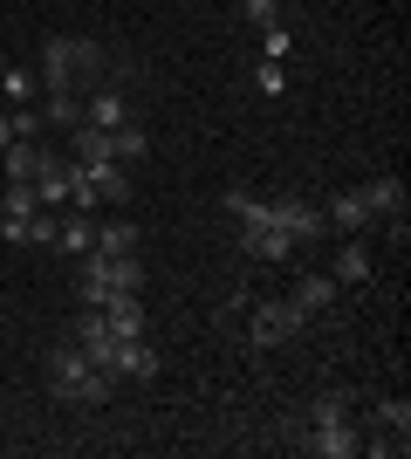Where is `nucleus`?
Listing matches in <instances>:
<instances>
[{"mask_svg": "<svg viewBox=\"0 0 411 459\" xmlns=\"http://www.w3.org/2000/svg\"><path fill=\"white\" fill-rule=\"evenodd\" d=\"M48 391H56L62 404H103L110 391H117V377H103V370L82 357V343L69 336V343L48 350Z\"/></svg>", "mask_w": 411, "mask_h": 459, "instance_id": "nucleus-1", "label": "nucleus"}, {"mask_svg": "<svg viewBox=\"0 0 411 459\" xmlns=\"http://www.w3.org/2000/svg\"><path fill=\"white\" fill-rule=\"evenodd\" d=\"M103 69V48L97 41H69V35H48L41 41V96L48 90H69V76H97Z\"/></svg>", "mask_w": 411, "mask_h": 459, "instance_id": "nucleus-2", "label": "nucleus"}, {"mask_svg": "<svg viewBox=\"0 0 411 459\" xmlns=\"http://www.w3.org/2000/svg\"><path fill=\"white\" fill-rule=\"evenodd\" d=\"M309 323L302 308L288 302V295H274V302H247V336H254V350H274V343H288L295 329Z\"/></svg>", "mask_w": 411, "mask_h": 459, "instance_id": "nucleus-3", "label": "nucleus"}, {"mask_svg": "<svg viewBox=\"0 0 411 459\" xmlns=\"http://www.w3.org/2000/svg\"><path fill=\"white\" fill-rule=\"evenodd\" d=\"M48 144H41V137H14V144H0V178H7V186H35L41 172H48Z\"/></svg>", "mask_w": 411, "mask_h": 459, "instance_id": "nucleus-4", "label": "nucleus"}, {"mask_svg": "<svg viewBox=\"0 0 411 459\" xmlns=\"http://www.w3.org/2000/svg\"><path fill=\"white\" fill-rule=\"evenodd\" d=\"M364 206H371V220H384V233H391L398 247H405V178H371L364 186Z\"/></svg>", "mask_w": 411, "mask_h": 459, "instance_id": "nucleus-5", "label": "nucleus"}, {"mask_svg": "<svg viewBox=\"0 0 411 459\" xmlns=\"http://www.w3.org/2000/svg\"><path fill=\"white\" fill-rule=\"evenodd\" d=\"M295 446H302V453H315V459H356V446H364V439H356L350 419H330V425H309Z\"/></svg>", "mask_w": 411, "mask_h": 459, "instance_id": "nucleus-6", "label": "nucleus"}, {"mask_svg": "<svg viewBox=\"0 0 411 459\" xmlns=\"http://www.w3.org/2000/svg\"><path fill=\"white\" fill-rule=\"evenodd\" d=\"M240 254H247V261H268V268H288L295 240L281 227H240Z\"/></svg>", "mask_w": 411, "mask_h": 459, "instance_id": "nucleus-7", "label": "nucleus"}, {"mask_svg": "<svg viewBox=\"0 0 411 459\" xmlns=\"http://www.w3.org/2000/svg\"><path fill=\"white\" fill-rule=\"evenodd\" d=\"M274 227H281L295 247H302V240H315L330 220H322V206H309V199H274Z\"/></svg>", "mask_w": 411, "mask_h": 459, "instance_id": "nucleus-8", "label": "nucleus"}, {"mask_svg": "<svg viewBox=\"0 0 411 459\" xmlns=\"http://www.w3.org/2000/svg\"><path fill=\"white\" fill-rule=\"evenodd\" d=\"M97 308H103V323H110V336H144V295H131V288H110Z\"/></svg>", "mask_w": 411, "mask_h": 459, "instance_id": "nucleus-9", "label": "nucleus"}, {"mask_svg": "<svg viewBox=\"0 0 411 459\" xmlns=\"http://www.w3.org/2000/svg\"><path fill=\"white\" fill-rule=\"evenodd\" d=\"M110 370H117V384L124 377H158V343H144V336H117Z\"/></svg>", "mask_w": 411, "mask_h": 459, "instance_id": "nucleus-10", "label": "nucleus"}, {"mask_svg": "<svg viewBox=\"0 0 411 459\" xmlns=\"http://www.w3.org/2000/svg\"><path fill=\"white\" fill-rule=\"evenodd\" d=\"M227 220L234 227H274V199H261V192H247V186H227Z\"/></svg>", "mask_w": 411, "mask_h": 459, "instance_id": "nucleus-11", "label": "nucleus"}, {"mask_svg": "<svg viewBox=\"0 0 411 459\" xmlns=\"http://www.w3.org/2000/svg\"><path fill=\"white\" fill-rule=\"evenodd\" d=\"M336 274H295V288H288V302L302 308V316H322V308H336Z\"/></svg>", "mask_w": 411, "mask_h": 459, "instance_id": "nucleus-12", "label": "nucleus"}, {"mask_svg": "<svg viewBox=\"0 0 411 459\" xmlns=\"http://www.w3.org/2000/svg\"><path fill=\"white\" fill-rule=\"evenodd\" d=\"M82 172H90V186H97L103 206H131V165L103 158V165H82Z\"/></svg>", "mask_w": 411, "mask_h": 459, "instance_id": "nucleus-13", "label": "nucleus"}, {"mask_svg": "<svg viewBox=\"0 0 411 459\" xmlns=\"http://www.w3.org/2000/svg\"><path fill=\"white\" fill-rule=\"evenodd\" d=\"M336 288H364L371 281V247H364V233H343V254H336Z\"/></svg>", "mask_w": 411, "mask_h": 459, "instance_id": "nucleus-14", "label": "nucleus"}, {"mask_svg": "<svg viewBox=\"0 0 411 459\" xmlns=\"http://www.w3.org/2000/svg\"><path fill=\"white\" fill-rule=\"evenodd\" d=\"M322 220H330V227H343V233L377 227V220H371V206H364V192H336L330 206H322Z\"/></svg>", "mask_w": 411, "mask_h": 459, "instance_id": "nucleus-15", "label": "nucleus"}, {"mask_svg": "<svg viewBox=\"0 0 411 459\" xmlns=\"http://www.w3.org/2000/svg\"><path fill=\"white\" fill-rule=\"evenodd\" d=\"M90 247H97V220H90V212H76V220H62V227H56V254H62V261H82Z\"/></svg>", "mask_w": 411, "mask_h": 459, "instance_id": "nucleus-16", "label": "nucleus"}, {"mask_svg": "<svg viewBox=\"0 0 411 459\" xmlns=\"http://www.w3.org/2000/svg\"><path fill=\"white\" fill-rule=\"evenodd\" d=\"M110 152H117V165H144V158H151V131H144L137 117H124L117 131H110Z\"/></svg>", "mask_w": 411, "mask_h": 459, "instance_id": "nucleus-17", "label": "nucleus"}, {"mask_svg": "<svg viewBox=\"0 0 411 459\" xmlns=\"http://www.w3.org/2000/svg\"><path fill=\"white\" fill-rule=\"evenodd\" d=\"M35 110H41V131H76V124H82V103L69 90H48Z\"/></svg>", "mask_w": 411, "mask_h": 459, "instance_id": "nucleus-18", "label": "nucleus"}, {"mask_svg": "<svg viewBox=\"0 0 411 459\" xmlns=\"http://www.w3.org/2000/svg\"><path fill=\"white\" fill-rule=\"evenodd\" d=\"M35 199H41L48 212H62V206H69V158H48V172L35 178Z\"/></svg>", "mask_w": 411, "mask_h": 459, "instance_id": "nucleus-19", "label": "nucleus"}, {"mask_svg": "<svg viewBox=\"0 0 411 459\" xmlns=\"http://www.w3.org/2000/svg\"><path fill=\"white\" fill-rule=\"evenodd\" d=\"M124 117H131V110H124V96H117V90H97L90 103H82V124H97V131H117Z\"/></svg>", "mask_w": 411, "mask_h": 459, "instance_id": "nucleus-20", "label": "nucleus"}, {"mask_svg": "<svg viewBox=\"0 0 411 459\" xmlns=\"http://www.w3.org/2000/svg\"><path fill=\"white\" fill-rule=\"evenodd\" d=\"M35 96H41L35 69H21V62H14V69H0V103H7V110H14V103H35Z\"/></svg>", "mask_w": 411, "mask_h": 459, "instance_id": "nucleus-21", "label": "nucleus"}, {"mask_svg": "<svg viewBox=\"0 0 411 459\" xmlns=\"http://www.w3.org/2000/svg\"><path fill=\"white\" fill-rule=\"evenodd\" d=\"M97 254H137V227L131 220H97Z\"/></svg>", "mask_w": 411, "mask_h": 459, "instance_id": "nucleus-22", "label": "nucleus"}, {"mask_svg": "<svg viewBox=\"0 0 411 459\" xmlns=\"http://www.w3.org/2000/svg\"><path fill=\"white\" fill-rule=\"evenodd\" d=\"M254 90L261 96H288V62H268V56H261L254 62Z\"/></svg>", "mask_w": 411, "mask_h": 459, "instance_id": "nucleus-23", "label": "nucleus"}, {"mask_svg": "<svg viewBox=\"0 0 411 459\" xmlns=\"http://www.w3.org/2000/svg\"><path fill=\"white\" fill-rule=\"evenodd\" d=\"M330 419H350V391H322L309 404V425H330Z\"/></svg>", "mask_w": 411, "mask_h": 459, "instance_id": "nucleus-24", "label": "nucleus"}, {"mask_svg": "<svg viewBox=\"0 0 411 459\" xmlns=\"http://www.w3.org/2000/svg\"><path fill=\"white\" fill-rule=\"evenodd\" d=\"M288 48H295L288 21H268V28H261V56H268V62H288Z\"/></svg>", "mask_w": 411, "mask_h": 459, "instance_id": "nucleus-25", "label": "nucleus"}, {"mask_svg": "<svg viewBox=\"0 0 411 459\" xmlns=\"http://www.w3.org/2000/svg\"><path fill=\"white\" fill-rule=\"evenodd\" d=\"M56 227H62V212H48V206H41L35 220H28V247H56Z\"/></svg>", "mask_w": 411, "mask_h": 459, "instance_id": "nucleus-26", "label": "nucleus"}, {"mask_svg": "<svg viewBox=\"0 0 411 459\" xmlns=\"http://www.w3.org/2000/svg\"><path fill=\"white\" fill-rule=\"evenodd\" d=\"M377 425H384V432H411V404L405 398H384V404H377Z\"/></svg>", "mask_w": 411, "mask_h": 459, "instance_id": "nucleus-27", "label": "nucleus"}, {"mask_svg": "<svg viewBox=\"0 0 411 459\" xmlns=\"http://www.w3.org/2000/svg\"><path fill=\"white\" fill-rule=\"evenodd\" d=\"M7 131L14 137H41V110L35 103H14V110H7Z\"/></svg>", "mask_w": 411, "mask_h": 459, "instance_id": "nucleus-28", "label": "nucleus"}, {"mask_svg": "<svg viewBox=\"0 0 411 459\" xmlns=\"http://www.w3.org/2000/svg\"><path fill=\"white\" fill-rule=\"evenodd\" d=\"M405 432H377V439H364V446H356V453H377V459H398V453H405Z\"/></svg>", "mask_w": 411, "mask_h": 459, "instance_id": "nucleus-29", "label": "nucleus"}, {"mask_svg": "<svg viewBox=\"0 0 411 459\" xmlns=\"http://www.w3.org/2000/svg\"><path fill=\"white\" fill-rule=\"evenodd\" d=\"M240 14L254 21V28H268V21H281V0H234Z\"/></svg>", "mask_w": 411, "mask_h": 459, "instance_id": "nucleus-30", "label": "nucleus"}, {"mask_svg": "<svg viewBox=\"0 0 411 459\" xmlns=\"http://www.w3.org/2000/svg\"><path fill=\"white\" fill-rule=\"evenodd\" d=\"M0 144H14V131H7V103H0Z\"/></svg>", "mask_w": 411, "mask_h": 459, "instance_id": "nucleus-31", "label": "nucleus"}, {"mask_svg": "<svg viewBox=\"0 0 411 459\" xmlns=\"http://www.w3.org/2000/svg\"><path fill=\"white\" fill-rule=\"evenodd\" d=\"M0 199H7V186H0Z\"/></svg>", "mask_w": 411, "mask_h": 459, "instance_id": "nucleus-32", "label": "nucleus"}, {"mask_svg": "<svg viewBox=\"0 0 411 459\" xmlns=\"http://www.w3.org/2000/svg\"><path fill=\"white\" fill-rule=\"evenodd\" d=\"M0 69H7V62H0Z\"/></svg>", "mask_w": 411, "mask_h": 459, "instance_id": "nucleus-33", "label": "nucleus"}]
</instances>
